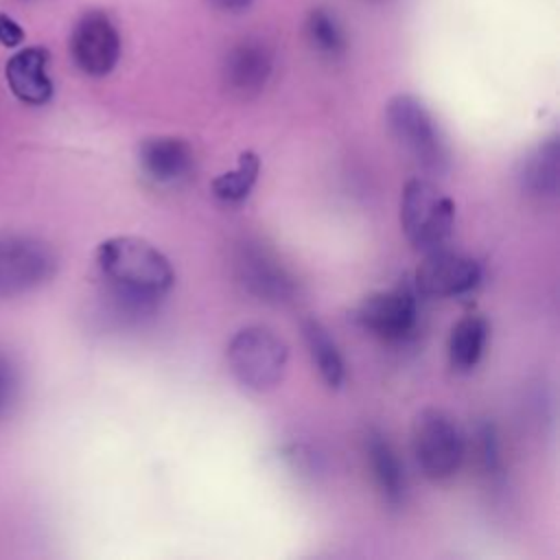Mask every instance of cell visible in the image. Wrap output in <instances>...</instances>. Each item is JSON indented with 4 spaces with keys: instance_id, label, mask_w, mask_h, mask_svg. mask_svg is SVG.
Instances as JSON below:
<instances>
[{
    "instance_id": "obj_22",
    "label": "cell",
    "mask_w": 560,
    "mask_h": 560,
    "mask_svg": "<svg viewBox=\"0 0 560 560\" xmlns=\"http://www.w3.org/2000/svg\"><path fill=\"white\" fill-rule=\"evenodd\" d=\"M208 2H212L214 7H219V9H223V11H243V9H247L254 0H208Z\"/></svg>"
},
{
    "instance_id": "obj_14",
    "label": "cell",
    "mask_w": 560,
    "mask_h": 560,
    "mask_svg": "<svg viewBox=\"0 0 560 560\" xmlns=\"http://www.w3.org/2000/svg\"><path fill=\"white\" fill-rule=\"evenodd\" d=\"M518 188L527 197L553 199L560 188V142L547 138L527 151L516 166Z\"/></svg>"
},
{
    "instance_id": "obj_11",
    "label": "cell",
    "mask_w": 560,
    "mask_h": 560,
    "mask_svg": "<svg viewBox=\"0 0 560 560\" xmlns=\"http://www.w3.org/2000/svg\"><path fill=\"white\" fill-rule=\"evenodd\" d=\"M136 158L142 175L158 186H177L195 171V151L177 136L144 138Z\"/></svg>"
},
{
    "instance_id": "obj_9",
    "label": "cell",
    "mask_w": 560,
    "mask_h": 560,
    "mask_svg": "<svg viewBox=\"0 0 560 560\" xmlns=\"http://www.w3.org/2000/svg\"><path fill=\"white\" fill-rule=\"evenodd\" d=\"M481 280L475 258L453 249H431L413 273L416 291L429 298H455L472 291Z\"/></svg>"
},
{
    "instance_id": "obj_7",
    "label": "cell",
    "mask_w": 560,
    "mask_h": 560,
    "mask_svg": "<svg viewBox=\"0 0 560 560\" xmlns=\"http://www.w3.org/2000/svg\"><path fill=\"white\" fill-rule=\"evenodd\" d=\"M236 280L247 293L269 304H287L298 293L291 271L260 243L245 241L234 254Z\"/></svg>"
},
{
    "instance_id": "obj_17",
    "label": "cell",
    "mask_w": 560,
    "mask_h": 560,
    "mask_svg": "<svg viewBox=\"0 0 560 560\" xmlns=\"http://www.w3.org/2000/svg\"><path fill=\"white\" fill-rule=\"evenodd\" d=\"M302 335H304V343L308 348L311 361L317 368L322 381L332 389L341 387V383L346 381V363L337 341L330 337L326 326L319 319L308 317L302 322Z\"/></svg>"
},
{
    "instance_id": "obj_8",
    "label": "cell",
    "mask_w": 560,
    "mask_h": 560,
    "mask_svg": "<svg viewBox=\"0 0 560 560\" xmlns=\"http://www.w3.org/2000/svg\"><path fill=\"white\" fill-rule=\"evenodd\" d=\"M354 319L374 337L398 341L407 337L418 322L416 291L407 284L374 291L359 302Z\"/></svg>"
},
{
    "instance_id": "obj_3",
    "label": "cell",
    "mask_w": 560,
    "mask_h": 560,
    "mask_svg": "<svg viewBox=\"0 0 560 560\" xmlns=\"http://www.w3.org/2000/svg\"><path fill=\"white\" fill-rule=\"evenodd\" d=\"M232 376L252 392L273 389L289 361V348L280 335L267 326H245L232 335L225 348Z\"/></svg>"
},
{
    "instance_id": "obj_21",
    "label": "cell",
    "mask_w": 560,
    "mask_h": 560,
    "mask_svg": "<svg viewBox=\"0 0 560 560\" xmlns=\"http://www.w3.org/2000/svg\"><path fill=\"white\" fill-rule=\"evenodd\" d=\"M24 39V31L20 28V24L15 20H11L9 15L0 13V44L4 46H18Z\"/></svg>"
},
{
    "instance_id": "obj_16",
    "label": "cell",
    "mask_w": 560,
    "mask_h": 560,
    "mask_svg": "<svg viewBox=\"0 0 560 560\" xmlns=\"http://www.w3.org/2000/svg\"><path fill=\"white\" fill-rule=\"evenodd\" d=\"M490 326L481 315L462 317L448 335V365L455 372H470L483 357Z\"/></svg>"
},
{
    "instance_id": "obj_5",
    "label": "cell",
    "mask_w": 560,
    "mask_h": 560,
    "mask_svg": "<svg viewBox=\"0 0 560 560\" xmlns=\"http://www.w3.org/2000/svg\"><path fill=\"white\" fill-rule=\"evenodd\" d=\"M400 228L407 241L431 252L446 243L455 225V203L431 179L411 177L400 192Z\"/></svg>"
},
{
    "instance_id": "obj_18",
    "label": "cell",
    "mask_w": 560,
    "mask_h": 560,
    "mask_svg": "<svg viewBox=\"0 0 560 560\" xmlns=\"http://www.w3.org/2000/svg\"><path fill=\"white\" fill-rule=\"evenodd\" d=\"M258 175H260V158L254 151H243L234 168L212 179L210 190L223 203H238L249 197Z\"/></svg>"
},
{
    "instance_id": "obj_6",
    "label": "cell",
    "mask_w": 560,
    "mask_h": 560,
    "mask_svg": "<svg viewBox=\"0 0 560 560\" xmlns=\"http://www.w3.org/2000/svg\"><path fill=\"white\" fill-rule=\"evenodd\" d=\"M55 271L57 256L42 238L31 234L0 236V300L39 289Z\"/></svg>"
},
{
    "instance_id": "obj_13",
    "label": "cell",
    "mask_w": 560,
    "mask_h": 560,
    "mask_svg": "<svg viewBox=\"0 0 560 560\" xmlns=\"http://www.w3.org/2000/svg\"><path fill=\"white\" fill-rule=\"evenodd\" d=\"M273 59L262 42H241L236 44L223 61V81L228 90L236 96H254L269 81Z\"/></svg>"
},
{
    "instance_id": "obj_4",
    "label": "cell",
    "mask_w": 560,
    "mask_h": 560,
    "mask_svg": "<svg viewBox=\"0 0 560 560\" xmlns=\"http://www.w3.org/2000/svg\"><path fill=\"white\" fill-rule=\"evenodd\" d=\"M411 453L427 479H451L466 455L464 431L444 409L424 407L411 420Z\"/></svg>"
},
{
    "instance_id": "obj_19",
    "label": "cell",
    "mask_w": 560,
    "mask_h": 560,
    "mask_svg": "<svg viewBox=\"0 0 560 560\" xmlns=\"http://www.w3.org/2000/svg\"><path fill=\"white\" fill-rule=\"evenodd\" d=\"M306 33H308L311 44L324 55L337 57L346 48V39H343V33H341L337 20L324 9L311 11L308 22H306Z\"/></svg>"
},
{
    "instance_id": "obj_10",
    "label": "cell",
    "mask_w": 560,
    "mask_h": 560,
    "mask_svg": "<svg viewBox=\"0 0 560 560\" xmlns=\"http://www.w3.org/2000/svg\"><path fill=\"white\" fill-rule=\"evenodd\" d=\"M74 63L90 77H105L120 57V37L109 18L101 11L85 13L70 37Z\"/></svg>"
},
{
    "instance_id": "obj_12",
    "label": "cell",
    "mask_w": 560,
    "mask_h": 560,
    "mask_svg": "<svg viewBox=\"0 0 560 560\" xmlns=\"http://www.w3.org/2000/svg\"><path fill=\"white\" fill-rule=\"evenodd\" d=\"M363 448H365L370 475L374 479V486L381 499L389 508H400L407 499V475L396 448L392 446L387 435L374 427L365 431Z\"/></svg>"
},
{
    "instance_id": "obj_15",
    "label": "cell",
    "mask_w": 560,
    "mask_h": 560,
    "mask_svg": "<svg viewBox=\"0 0 560 560\" xmlns=\"http://www.w3.org/2000/svg\"><path fill=\"white\" fill-rule=\"evenodd\" d=\"M7 83L26 105H44L52 96L48 77V52L44 48H24L7 63Z\"/></svg>"
},
{
    "instance_id": "obj_2",
    "label": "cell",
    "mask_w": 560,
    "mask_h": 560,
    "mask_svg": "<svg viewBox=\"0 0 560 560\" xmlns=\"http://www.w3.org/2000/svg\"><path fill=\"white\" fill-rule=\"evenodd\" d=\"M385 127L392 140L420 171L442 175L448 168L451 153L440 125L416 96H392L385 105Z\"/></svg>"
},
{
    "instance_id": "obj_1",
    "label": "cell",
    "mask_w": 560,
    "mask_h": 560,
    "mask_svg": "<svg viewBox=\"0 0 560 560\" xmlns=\"http://www.w3.org/2000/svg\"><path fill=\"white\" fill-rule=\"evenodd\" d=\"M94 262L109 293L129 311H149L175 282L171 260L140 236L105 238Z\"/></svg>"
},
{
    "instance_id": "obj_20",
    "label": "cell",
    "mask_w": 560,
    "mask_h": 560,
    "mask_svg": "<svg viewBox=\"0 0 560 560\" xmlns=\"http://www.w3.org/2000/svg\"><path fill=\"white\" fill-rule=\"evenodd\" d=\"M18 392H20L18 368L4 352H0V418L9 413V409L18 398Z\"/></svg>"
}]
</instances>
